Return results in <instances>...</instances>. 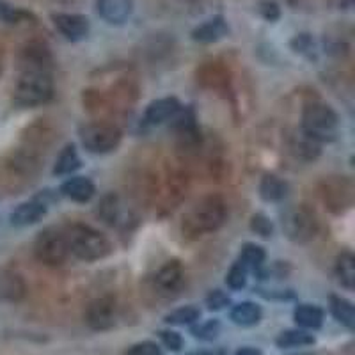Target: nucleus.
<instances>
[{"label":"nucleus","instance_id":"c9c22d12","mask_svg":"<svg viewBox=\"0 0 355 355\" xmlns=\"http://www.w3.org/2000/svg\"><path fill=\"white\" fill-rule=\"evenodd\" d=\"M123 355H164L162 348L153 341H142V343L133 345Z\"/></svg>","mask_w":355,"mask_h":355},{"label":"nucleus","instance_id":"cd10ccee","mask_svg":"<svg viewBox=\"0 0 355 355\" xmlns=\"http://www.w3.org/2000/svg\"><path fill=\"white\" fill-rule=\"evenodd\" d=\"M331 313L336 320H338L341 325H345L347 329L354 331L355 329V309L354 304L350 300L343 299V297H331Z\"/></svg>","mask_w":355,"mask_h":355},{"label":"nucleus","instance_id":"f3484780","mask_svg":"<svg viewBox=\"0 0 355 355\" xmlns=\"http://www.w3.org/2000/svg\"><path fill=\"white\" fill-rule=\"evenodd\" d=\"M96 11L107 24L123 25L133 12V0H96Z\"/></svg>","mask_w":355,"mask_h":355},{"label":"nucleus","instance_id":"412c9836","mask_svg":"<svg viewBox=\"0 0 355 355\" xmlns=\"http://www.w3.org/2000/svg\"><path fill=\"white\" fill-rule=\"evenodd\" d=\"M94 192H96V187L85 176L69 178L61 187V194L75 202H89L93 199Z\"/></svg>","mask_w":355,"mask_h":355},{"label":"nucleus","instance_id":"a878e982","mask_svg":"<svg viewBox=\"0 0 355 355\" xmlns=\"http://www.w3.org/2000/svg\"><path fill=\"white\" fill-rule=\"evenodd\" d=\"M82 162L80 157H78L77 148L73 144L64 146V150L59 153L55 160V166H53V174L57 176H68V174H73L75 171L80 169Z\"/></svg>","mask_w":355,"mask_h":355},{"label":"nucleus","instance_id":"c756f323","mask_svg":"<svg viewBox=\"0 0 355 355\" xmlns=\"http://www.w3.org/2000/svg\"><path fill=\"white\" fill-rule=\"evenodd\" d=\"M199 318H201L199 307L183 306L169 313L166 316V323H169V325H192V323L199 322Z\"/></svg>","mask_w":355,"mask_h":355},{"label":"nucleus","instance_id":"f03ea898","mask_svg":"<svg viewBox=\"0 0 355 355\" xmlns=\"http://www.w3.org/2000/svg\"><path fill=\"white\" fill-rule=\"evenodd\" d=\"M150 194L160 208L166 211L174 210L185 196L187 190V171L178 166V162H162L160 171L151 176Z\"/></svg>","mask_w":355,"mask_h":355},{"label":"nucleus","instance_id":"72a5a7b5","mask_svg":"<svg viewBox=\"0 0 355 355\" xmlns=\"http://www.w3.org/2000/svg\"><path fill=\"white\" fill-rule=\"evenodd\" d=\"M250 230L254 231L256 234H259V236H263V239H268V236H272L274 227H272V222L265 215L256 214L252 220H250Z\"/></svg>","mask_w":355,"mask_h":355},{"label":"nucleus","instance_id":"4be33fe9","mask_svg":"<svg viewBox=\"0 0 355 355\" xmlns=\"http://www.w3.org/2000/svg\"><path fill=\"white\" fill-rule=\"evenodd\" d=\"M295 323L306 331H318L323 325V311L313 304H300L295 307Z\"/></svg>","mask_w":355,"mask_h":355},{"label":"nucleus","instance_id":"2f4dec72","mask_svg":"<svg viewBox=\"0 0 355 355\" xmlns=\"http://www.w3.org/2000/svg\"><path fill=\"white\" fill-rule=\"evenodd\" d=\"M192 336L196 339H201V341H214L218 334H220V322L218 320H208V322H202L196 327H192Z\"/></svg>","mask_w":355,"mask_h":355},{"label":"nucleus","instance_id":"bb28decb","mask_svg":"<svg viewBox=\"0 0 355 355\" xmlns=\"http://www.w3.org/2000/svg\"><path fill=\"white\" fill-rule=\"evenodd\" d=\"M336 275L339 283L347 290H354L355 286V258L350 250H345L336 259Z\"/></svg>","mask_w":355,"mask_h":355},{"label":"nucleus","instance_id":"ddd939ff","mask_svg":"<svg viewBox=\"0 0 355 355\" xmlns=\"http://www.w3.org/2000/svg\"><path fill=\"white\" fill-rule=\"evenodd\" d=\"M176 144L183 153H198L202 148L201 130L196 123V116L192 110H187L182 117H178Z\"/></svg>","mask_w":355,"mask_h":355},{"label":"nucleus","instance_id":"7ed1b4c3","mask_svg":"<svg viewBox=\"0 0 355 355\" xmlns=\"http://www.w3.org/2000/svg\"><path fill=\"white\" fill-rule=\"evenodd\" d=\"M69 254L82 261H98L112 254V242L98 230L84 224H71L64 230Z\"/></svg>","mask_w":355,"mask_h":355},{"label":"nucleus","instance_id":"aec40b11","mask_svg":"<svg viewBox=\"0 0 355 355\" xmlns=\"http://www.w3.org/2000/svg\"><path fill=\"white\" fill-rule=\"evenodd\" d=\"M230 34V27L227 21L222 17H214L210 20L202 21L201 25L192 31V40L198 43L208 44V43H217L222 37H226Z\"/></svg>","mask_w":355,"mask_h":355},{"label":"nucleus","instance_id":"79ce46f5","mask_svg":"<svg viewBox=\"0 0 355 355\" xmlns=\"http://www.w3.org/2000/svg\"><path fill=\"white\" fill-rule=\"evenodd\" d=\"M2 69H4V46L0 44V75H2Z\"/></svg>","mask_w":355,"mask_h":355},{"label":"nucleus","instance_id":"c85d7f7f","mask_svg":"<svg viewBox=\"0 0 355 355\" xmlns=\"http://www.w3.org/2000/svg\"><path fill=\"white\" fill-rule=\"evenodd\" d=\"M275 345L279 348H302L315 345V336L309 334L304 329H293V331H284L277 336Z\"/></svg>","mask_w":355,"mask_h":355},{"label":"nucleus","instance_id":"9d476101","mask_svg":"<svg viewBox=\"0 0 355 355\" xmlns=\"http://www.w3.org/2000/svg\"><path fill=\"white\" fill-rule=\"evenodd\" d=\"M34 254L37 261L46 266H61L69 256V245L64 231L46 227L37 234L34 242Z\"/></svg>","mask_w":355,"mask_h":355},{"label":"nucleus","instance_id":"0eeeda50","mask_svg":"<svg viewBox=\"0 0 355 355\" xmlns=\"http://www.w3.org/2000/svg\"><path fill=\"white\" fill-rule=\"evenodd\" d=\"M318 194L331 214L341 215L354 206L355 187L347 176H327L318 183Z\"/></svg>","mask_w":355,"mask_h":355},{"label":"nucleus","instance_id":"f8f14e48","mask_svg":"<svg viewBox=\"0 0 355 355\" xmlns=\"http://www.w3.org/2000/svg\"><path fill=\"white\" fill-rule=\"evenodd\" d=\"M117 315V302L112 295H101L85 309V323L93 331H109L114 327Z\"/></svg>","mask_w":355,"mask_h":355},{"label":"nucleus","instance_id":"dca6fc26","mask_svg":"<svg viewBox=\"0 0 355 355\" xmlns=\"http://www.w3.org/2000/svg\"><path fill=\"white\" fill-rule=\"evenodd\" d=\"M288 146L295 158L304 162H313L320 157L322 153V142L316 141L315 137H311L309 133L304 132L302 128L295 130L288 139Z\"/></svg>","mask_w":355,"mask_h":355},{"label":"nucleus","instance_id":"39448f33","mask_svg":"<svg viewBox=\"0 0 355 355\" xmlns=\"http://www.w3.org/2000/svg\"><path fill=\"white\" fill-rule=\"evenodd\" d=\"M302 130L320 142L332 141L338 135L339 117L327 103L309 101L302 110Z\"/></svg>","mask_w":355,"mask_h":355},{"label":"nucleus","instance_id":"a211bd4d","mask_svg":"<svg viewBox=\"0 0 355 355\" xmlns=\"http://www.w3.org/2000/svg\"><path fill=\"white\" fill-rule=\"evenodd\" d=\"M46 210H49V206L41 199L34 198L31 201H25L12 210L11 224L17 227L33 226V224L40 222L46 215Z\"/></svg>","mask_w":355,"mask_h":355},{"label":"nucleus","instance_id":"20e7f679","mask_svg":"<svg viewBox=\"0 0 355 355\" xmlns=\"http://www.w3.org/2000/svg\"><path fill=\"white\" fill-rule=\"evenodd\" d=\"M53 98L52 69L24 68L15 87V103L18 107H40Z\"/></svg>","mask_w":355,"mask_h":355},{"label":"nucleus","instance_id":"f704fd0d","mask_svg":"<svg viewBox=\"0 0 355 355\" xmlns=\"http://www.w3.org/2000/svg\"><path fill=\"white\" fill-rule=\"evenodd\" d=\"M25 17H27V12L21 11V9L12 8L6 0H0V18L2 20H6L8 24H18Z\"/></svg>","mask_w":355,"mask_h":355},{"label":"nucleus","instance_id":"2eb2a0df","mask_svg":"<svg viewBox=\"0 0 355 355\" xmlns=\"http://www.w3.org/2000/svg\"><path fill=\"white\" fill-rule=\"evenodd\" d=\"M52 20L57 31L68 41L85 40L91 28L87 17L77 15V12H57V15H52Z\"/></svg>","mask_w":355,"mask_h":355},{"label":"nucleus","instance_id":"5701e85b","mask_svg":"<svg viewBox=\"0 0 355 355\" xmlns=\"http://www.w3.org/2000/svg\"><path fill=\"white\" fill-rule=\"evenodd\" d=\"M231 320L240 327H254L261 322L263 311L254 302H240L231 309Z\"/></svg>","mask_w":355,"mask_h":355},{"label":"nucleus","instance_id":"b1692460","mask_svg":"<svg viewBox=\"0 0 355 355\" xmlns=\"http://www.w3.org/2000/svg\"><path fill=\"white\" fill-rule=\"evenodd\" d=\"M259 196L268 202L283 201L288 196V183L275 174H265L259 183Z\"/></svg>","mask_w":355,"mask_h":355},{"label":"nucleus","instance_id":"f257e3e1","mask_svg":"<svg viewBox=\"0 0 355 355\" xmlns=\"http://www.w3.org/2000/svg\"><path fill=\"white\" fill-rule=\"evenodd\" d=\"M227 220V205L220 196H205L190 206L182 220V233L189 240H199L220 230Z\"/></svg>","mask_w":355,"mask_h":355},{"label":"nucleus","instance_id":"e433bc0d","mask_svg":"<svg viewBox=\"0 0 355 355\" xmlns=\"http://www.w3.org/2000/svg\"><path fill=\"white\" fill-rule=\"evenodd\" d=\"M231 299L222 290H214L210 291V295L206 297V306L210 311H220L226 306H230Z\"/></svg>","mask_w":355,"mask_h":355},{"label":"nucleus","instance_id":"393cba45","mask_svg":"<svg viewBox=\"0 0 355 355\" xmlns=\"http://www.w3.org/2000/svg\"><path fill=\"white\" fill-rule=\"evenodd\" d=\"M98 215L101 220L110 224V226H119L123 222V202L116 194H109L101 199L98 205Z\"/></svg>","mask_w":355,"mask_h":355},{"label":"nucleus","instance_id":"6ab92c4d","mask_svg":"<svg viewBox=\"0 0 355 355\" xmlns=\"http://www.w3.org/2000/svg\"><path fill=\"white\" fill-rule=\"evenodd\" d=\"M27 295L25 279L15 270L0 272V300L4 302H21Z\"/></svg>","mask_w":355,"mask_h":355},{"label":"nucleus","instance_id":"4468645a","mask_svg":"<svg viewBox=\"0 0 355 355\" xmlns=\"http://www.w3.org/2000/svg\"><path fill=\"white\" fill-rule=\"evenodd\" d=\"M182 110V105L178 98H160V100L151 101L148 109L144 110V117H142V125L146 128H153V126H160L164 123L176 119V116Z\"/></svg>","mask_w":355,"mask_h":355},{"label":"nucleus","instance_id":"423d86ee","mask_svg":"<svg viewBox=\"0 0 355 355\" xmlns=\"http://www.w3.org/2000/svg\"><path fill=\"white\" fill-rule=\"evenodd\" d=\"M196 78L198 84L202 89L210 91V93L217 94L220 98H230L234 101L236 94V78L233 77L231 69L227 68L226 62L220 61H206L196 71Z\"/></svg>","mask_w":355,"mask_h":355},{"label":"nucleus","instance_id":"1a4fd4ad","mask_svg":"<svg viewBox=\"0 0 355 355\" xmlns=\"http://www.w3.org/2000/svg\"><path fill=\"white\" fill-rule=\"evenodd\" d=\"M283 230L291 242L309 243L318 234L320 222L315 211L306 205L291 206L283 215Z\"/></svg>","mask_w":355,"mask_h":355},{"label":"nucleus","instance_id":"58836bf2","mask_svg":"<svg viewBox=\"0 0 355 355\" xmlns=\"http://www.w3.org/2000/svg\"><path fill=\"white\" fill-rule=\"evenodd\" d=\"M259 12H261V17L268 21H275L279 17H281V9L275 2L272 0H263L261 4H259Z\"/></svg>","mask_w":355,"mask_h":355},{"label":"nucleus","instance_id":"4c0bfd02","mask_svg":"<svg viewBox=\"0 0 355 355\" xmlns=\"http://www.w3.org/2000/svg\"><path fill=\"white\" fill-rule=\"evenodd\" d=\"M158 334H160V339H162V343H164V347L169 348V350L180 352L183 348V338H182V334H180V332H176V331H160Z\"/></svg>","mask_w":355,"mask_h":355},{"label":"nucleus","instance_id":"a19ab883","mask_svg":"<svg viewBox=\"0 0 355 355\" xmlns=\"http://www.w3.org/2000/svg\"><path fill=\"white\" fill-rule=\"evenodd\" d=\"M234 355H263L261 350L259 348H254V347H245V348H240L239 352Z\"/></svg>","mask_w":355,"mask_h":355},{"label":"nucleus","instance_id":"473e14b6","mask_svg":"<svg viewBox=\"0 0 355 355\" xmlns=\"http://www.w3.org/2000/svg\"><path fill=\"white\" fill-rule=\"evenodd\" d=\"M247 272H249V268H247L243 263H240V261L234 263L226 275L227 286H230L231 290H242V288H245Z\"/></svg>","mask_w":355,"mask_h":355},{"label":"nucleus","instance_id":"ea45409f","mask_svg":"<svg viewBox=\"0 0 355 355\" xmlns=\"http://www.w3.org/2000/svg\"><path fill=\"white\" fill-rule=\"evenodd\" d=\"M190 355H226L224 348H208V350H198Z\"/></svg>","mask_w":355,"mask_h":355},{"label":"nucleus","instance_id":"7c9ffc66","mask_svg":"<svg viewBox=\"0 0 355 355\" xmlns=\"http://www.w3.org/2000/svg\"><path fill=\"white\" fill-rule=\"evenodd\" d=\"M265 258V249L261 245H256V243H245L242 247V252H240V263H243L247 268H258L263 265Z\"/></svg>","mask_w":355,"mask_h":355},{"label":"nucleus","instance_id":"6e6552de","mask_svg":"<svg viewBox=\"0 0 355 355\" xmlns=\"http://www.w3.org/2000/svg\"><path fill=\"white\" fill-rule=\"evenodd\" d=\"M123 133L110 121H93L80 128V141L89 153L105 155L119 148Z\"/></svg>","mask_w":355,"mask_h":355},{"label":"nucleus","instance_id":"9b49d317","mask_svg":"<svg viewBox=\"0 0 355 355\" xmlns=\"http://www.w3.org/2000/svg\"><path fill=\"white\" fill-rule=\"evenodd\" d=\"M185 268H183L182 261L178 259H169L164 265L158 268V272L153 277V286L160 297H176L180 295V291L185 286Z\"/></svg>","mask_w":355,"mask_h":355}]
</instances>
